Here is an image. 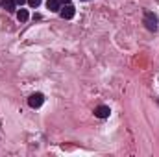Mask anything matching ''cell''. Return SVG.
I'll use <instances>...</instances> for the list:
<instances>
[{
    "mask_svg": "<svg viewBox=\"0 0 159 157\" xmlns=\"http://www.w3.org/2000/svg\"><path fill=\"white\" fill-rule=\"evenodd\" d=\"M144 26H146L150 32H156V30H157V17H156L152 11H144Z\"/></svg>",
    "mask_w": 159,
    "mask_h": 157,
    "instance_id": "obj_1",
    "label": "cell"
},
{
    "mask_svg": "<svg viewBox=\"0 0 159 157\" xmlns=\"http://www.w3.org/2000/svg\"><path fill=\"white\" fill-rule=\"evenodd\" d=\"M43 102H44V96H43L41 92H35V94H32V96L28 98V104H30V107H34V109L41 107Z\"/></svg>",
    "mask_w": 159,
    "mask_h": 157,
    "instance_id": "obj_2",
    "label": "cell"
},
{
    "mask_svg": "<svg viewBox=\"0 0 159 157\" xmlns=\"http://www.w3.org/2000/svg\"><path fill=\"white\" fill-rule=\"evenodd\" d=\"M109 115H111V109L107 105H98L94 109V117H98V118H107Z\"/></svg>",
    "mask_w": 159,
    "mask_h": 157,
    "instance_id": "obj_3",
    "label": "cell"
},
{
    "mask_svg": "<svg viewBox=\"0 0 159 157\" xmlns=\"http://www.w3.org/2000/svg\"><path fill=\"white\" fill-rule=\"evenodd\" d=\"M74 13H76V9H74V6H70V4H67V6L61 9V17H63V19H72Z\"/></svg>",
    "mask_w": 159,
    "mask_h": 157,
    "instance_id": "obj_4",
    "label": "cell"
},
{
    "mask_svg": "<svg viewBox=\"0 0 159 157\" xmlns=\"http://www.w3.org/2000/svg\"><path fill=\"white\" fill-rule=\"evenodd\" d=\"M15 4H17L15 0H2V6L6 7L7 13H13V11H15Z\"/></svg>",
    "mask_w": 159,
    "mask_h": 157,
    "instance_id": "obj_5",
    "label": "cell"
},
{
    "mask_svg": "<svg viewBox=\"0 0 159 157\" xmlns=\"http://www.w3.org/2000/svg\"><path fill=\"white\" fill-rule=\"evenodd\" d=\"M46 7L50 9V11H59L61 7H59V0H46Z\"/></svg>",
    "mask_w": 159,
    "mask_h": 157,
    "instance_id": "obj_6",
    "label": "cell"
},
{
    "mask_svg": "<svg viewBox=\"0 0 159 157\" xmlns=\"http://www.w3.org/2000/svg\"><path fill=\"white\" fill-rule=\"evenodd\" d=\"M17 19H19L20 22H26V20H28V11H26V9H20V11L17 13Z\"/></svg>",
    "mask_w": 159,
    "mask_h": 157,
    "instance_id": "obj_7",
    "label": "cell"
},
{
    "mask_svg": "<svg viewBox=\"0 0 159 157\" xmlns=\"http://www.w3.org/2000/svg\"><path fill=\"white\" fill-rule=\"evenodd\" d=\"M28 4H30L32 7H37V6L41 4V0H28Z\"/></svg>",
    "mask_w": 159,
    "mask_h": 157,
    "instance_id": "obj_8",
    "label": "cell"
},
{
    "mask_svg": "<svg viewBox=\"0 0 159 157\" xmlns=\"http://www.w3.org/2000/svg\"><path fill=\"white\" fill-rule=\"evenodd\" d=\"M15 2H17V4H24V0H15Z\"/></svg>",
    "mask_w": 159,
    "mask_h": 157,
    "instance_id": "obj_9",
    "label": "cell"
},
{
    "mask_svg": "<svg viewBox=\"0 0 159 157\" xmlns=\"http://www.w3.org/2000/svg\"><path fill=\"white\" fill-rule=\"evenodd\" d=\"M59 2H70V0H59Z\"/></svg>",
    "mask_w": 159,
    "mask_h": 157,
    "instance_id": "obj_10",
    "label": "cell"
},
{
    "mask_svg": "<svg viewBox=\"0 0 159 157\" xmlns=\"http://www.w3.org/2000/svg\"><path fill=\"white\" fill-rule=\"evenodd\" d=\"M157 104H159V100H157Z\"/></svg>",
    "mask_w": 159,
    "mask_h": 157,
    "instance_id": "obj_11",
    "label": "cell"
}]
</instances>
